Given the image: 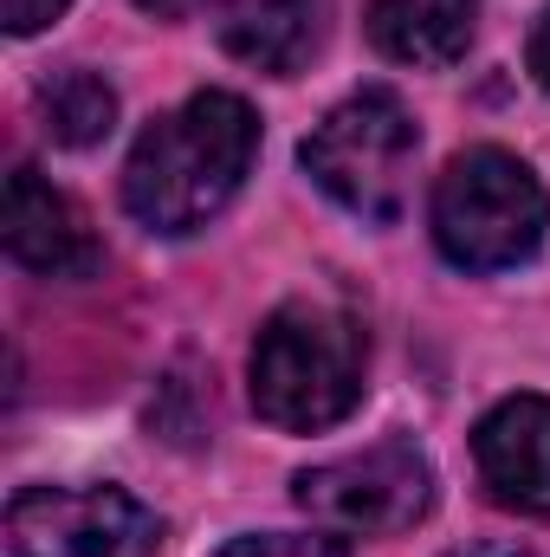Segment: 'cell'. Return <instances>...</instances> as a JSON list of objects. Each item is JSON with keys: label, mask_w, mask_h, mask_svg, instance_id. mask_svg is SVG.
<instances>
[{"label": "cell", "mask_w": 550, "mask_h": 557, "mask_svg": "<svg viewBox=\"0 0 550 557\" xmlns=\"http://www.w3.org/2000/svg\"><path fill=\"white\" fill-rule=\"evenodd\" d=\"M545 182L512 149H466L434 182V247L460 273L525 267L545 240Z\"/></svg>", "instance_id": "3957f363"}, {"label": "cell", "mask_w": 550, "mask_h": 557, "mask_svg": "<svg viewBox=\"0 0 550 557\" xmlns=\"http://www.w3.org/2000/svg\"><path fill=\"white\" fill-rule=\"evenodd\" d=\"M260 156V117L234 91H195L155 117L124 162V208L149 234L208 227L247 182Z\"/></svg>", "instance_id": "6da1fadb"}, {"label": "cell", "mask_w": 550, "mask_h": 557, "mask_svg": "<svg viewBox=\"0 0 550 557\" xmlns=\"http://www.w3.org/2000/svg\"><path fill=\"white\" fill-rule=\"evenodd\" d=\"M479 0H370V39L396 65H453L473 46Z\"/></svg>", "instance_id": "30bf717a"}, {"label": "cell", "mask_w": 550, "mask_h": 557, "mask_svg": "<svg viewBox=\"0 0 550 557\" xmlns=\"http://www.w3.org/2000/svg\"><path fill=\"white\" fill-rule=\"evenodd\" d=\"M221 557H350L330 539H304V532H260V539H234Z\"/></svg>", "instance_id": "7c38bea8"}, {"label": "cell", "mask_w": 550, "mask_h": 557, "mask_svg": "<svg viewBox=\"0 0 550 557\" xmlns=\"http://www.w3.org/2000/svg\"><path fill=\"white\" fill-rule=\"evenodd\" d=\"M447 557H532L525 545H460V552H447Z\"/></svg>", "instance_id": "2e32d148"}, {"label": "cell", "mask_w": 550, "mask_h": 557, "mask_svg": "<svg viewBox=\"0 0 550 557\" xmlns=\"http://www.w3.org/2000/svg\"><path fill=\"white\" fill-rule=\"evenodd\" d=\"M39 117H46L52 143L91 149V143L111 137V124H117V91L98 72H59V78L39 85Z\"/></svg>", "instance_id": "8fae6325"}, {"label": "cell", "mask_w": 550, "mask_h": 557, "mask_svg": "<svg viewBox=\"0 0 550 557\" xmlns=\"http://www.w3.org/2000/svg\"><path fill=\"white\" fill-rule=\"evenodd\" d=\"M13 557H155L162 519L124 486H26L7 506Z\"/></svg>", "instance_id": "8992f818"}, {"label": "cell", "mask_w": 550, "mask_h": 557, "mask_svg": "<svg viewBox=\"0 0 550 557\" xmlns=\"http://www.w3.org/2000/svg\"><path fill=\"white\" fill-rule=\"evenodd\" d=\"M473 460L492 506L550 519V396H505L479 421Z\"/></svg>", "instance_id": "52a82bcc"}, {"label": "cell", "mask_w": 550, "mask_h": 557, "mask_svg": "<svg viewBox=\"0 0 550 557\" xmlns=\"http://www.w3.org/2000/svg\"><path fill=\"white\" fill-rule=\"evenodd\" d=\"M7 253L26 273H46V278L98 273V240H91L85 214L39 169H26V162L7 175Z\"/></svg>", "instance_id": "ba28073f"}, {"label": "cell", "mask_w": 550, "mask_h": 557, "mask_svg": "<svg viewBox=\"0 0 550 557\" xmlns=\"http://www.w3.org/2000/svg\"><path fill=\"white\" fill-rule=\"evenodd\" d=\"M330 0H214L221 46L253 72H298L324 39Z\"/></svg>", "instance_id": "9c48e42d"}, {"label": "cell", "mask_w": 550, "mask_h": 557, "mask_svg": "<svg viewBox=\"0 0 550 557\" xmlns=\"http://www.w3.org/2000/svg\"><path fill=\"white\" fill-rule=\"evenodd\" d=\"M414 156H421V131L396 91H357L304 137L311 182L363 221H396L409 208Z\"/></svg>", "instance_id": "277c9868"}, {"label": "cell", "mask_w": 550, "mask_h": 557, "mask_svg": "<svg viewBox=\"0 0 550 557\" xmlns=\"http://www.w3.org/2000/svg\"><path fill=\"white\" fill-rule=\"evenodd\" d=\"M291 493L324 532L383 539V532H409L434 506V467H427V454L414 441H376L363 454L304 467L291 480Z\"/></svg>", "instance_id": "5b68a950"}, {"label": "cell", "mask_w": 550, "mask_h": 557, "mask_svg": "<svg viewBox=\"0 0 550 557\" xmlns=\"http://www.w3.org/2000/svg\"><path fill=\"white\" fill-rule=\"evenodd\" d=\"M137 7H142V13H155V20H188L201 0H137Z\"/></svg>", "instance_id": "9a60e30c"}, {"label": "cell", "mask_w": 550, "mask_h": 557, "mask_svg": "<svg viewBox=\"0 0 550 557\" xmlns=\"http://www.w3.org/2000/svg\"><path fill=\"white\" fill-rule=\"evenodd\" d=\"M532 72H538V85L550 91V7L538 13V26H532Z\"/></svg>", "instance_id": "5bb4252c"}, {"label": "cell", "mask_w": 550, "mask_h": 557, "mask_svg": "<svg viewBox=\"0 0 550 557\" xmlns=\"http://www.w3.org/2000/svg\"><path fill=\"white\" fill-rule=\"evenodd\" d=\"M370 337L343 305L291 298L278 305L253 344V409L285 434L337 428L363 403Z\"/></svg>", "instance_id": "7a4b0ae2"}, {"label": "cell", "mask_w": 550, "mask_h": 557, "mask_svg": "<svg viewBox=\"0 0 550 557\" xmlns=\"http://www.w3.org/2000/svg\"><path fill=\"white\" fill-rule=\"evenodd\" d=\"M65 7H72V0H0V20H7L13 39H26V33H39V26H52Z\"/></svg>", "instance_id": "4fadbf2b"}]
</instances>
